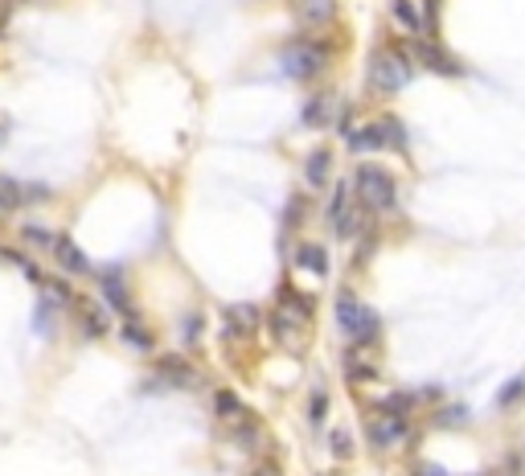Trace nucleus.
I'll return each instance as SVG.
<instances>
[{
    "label": "nucleus",
    "mask_w": 525,
    "mask_h": 476,
    "mask_svg": "<svg viewBox=\"0 0 525 476\" xmlns=\"http://www.w3.org/2000/svg\"><path fill=\"white\" fill-rule=\"evenodd\" d=\"M25 201H29V190H25L21 181H12V177H0V214H12V210H21Z\"/></svg>",
    "instance_id": "ddd939ff"
},
{
    "label": "nucleus",
    "mask_w": 525,
    "mask_h": 476,
    "mask_svg": "<svg viewBox=\"0 0 525 476\" xmlns=\"http://www.w3.org/2000/svg\"><path fill=\"white\" fill-rule=\"evenodd\" d=\"M418 476H448V472H443V468H435V464H423V468H418Z\"/></svg>",
    "instance_id": "a878e982"
},
{
    "label": "nucleus",
    "mask_w": 525,
    "mask_h": 476,
    "mask_svg": "<svg viewBox=\"0 0 525 476\" xmlns=\"http://www.w3.org/2000/svg\"><path fill=\"white\" fill-rule=\"evenodd\" d=\"M329 165H332L329 149H316V152H312L308 165H304V177H308V185H324V177H329Z\"/></svg>",
    "instance_id": "dca6fc26"
},
{
    "label": "nucleus",
    "mask_w": 525,
    "mask_h": 476,
    "mask_svg": "<svg viewBox=\"0 0 525 476\" xmlns=\"http://www.w3.org/2000/svg\"><path fill=\"white\" fill-rule=\"evenodd\" d=\"M255 476H279V468L275 464H263V468H255Z\"/></svg>",
    "instance_id": "cd10ccee"
},
{
    "label": "nucleus",
    "mask_w": 525,
    "mask_h": 476,
    "mask_svg": "<svg viewBox=\"0 0 525 476\" xmlns=\"http://www.w3.org/2000/svg\"><path fill=\"white\" fill-rule=\"evenodd\" d=\"M279 66H283L291 78H316V75H324V66H329V50H324L321 42H291L279 53Z\"/></svg>",
    "instance_id": "7ed1b4c3"
},
{
    "label": "nucleus",
    "mask_w": 525,
    "mask_h": 476,
    "mask_svg": "<svg viewBox=\"0 0 525 476\" xmlns=\"http://www.w3.org/2000/svg\"><path fill=\"white\" fill-rule=\"evenodd\" d=\"M332 456H354V440H349V432H332Z\"/></svg>",
    "instance_id": "4be33fe9"
},
{
    "label": "nucleus",
    "mask_w": 525,
    "mask_h": 476,
    "mask_svg": "<svg viewBox=\"0 0 525 476\" xmlns=\"http://www.w3.org/2000/svg\"><path fill=\"white\" fill-rule=\"evenodd\" d=\"M9 9H12V0H0V29H4V21H9Z\"/></svg>",
    "instance_id": "bb28decb"
},
{
    "label": "nucleus",
    "mask_w": 525,
    "mask_h": 476,
    "mask_svg": "<svg viewBox=\"0 0 525 476\" xmlns=\"http://www.w3.org/2000/svg\"><path fill=\"white\" fill-rule=\"evenodd\" d=\"M45 296H50V300H62V304H70V292H66L62 284H45Z\"/></svg>",
    "instance_id": "b1692460"
},
{
    "label": "nucleus",
    "mask_w": 525,
    "mask_h": 476,
    "mask_svg": "<svg viewBox=\"0 0 525 476\" xmlns=\"http://www.w3.org/2000/svg\"><path fill=\"white\" fill-rule=\"evenodd\" d=\"M329 116H332V95H316L308 107H304V124H316V127H321Z\"/></svg>",
    "instance_id": "aec40b11"
},
{
    "label": "nucleus",
    "mask_w": 525,
    "mask_h": 476,
    "mask_svg": "<svg viewBox=\"0 0 525 476\" xmlns=\"http://www.w3.org/2000/svg\"><path fill=\"white\" fill-rule=\"evenodd\" d=\"M54 259L66 276H86V271H91V259L83 254V246H78L75 238H54Z\"/></svg>",
    "instance_id": "6e6552de"
},
{
    "label": "nucleus",
    "mask_w": 525,
    "mask_h": 476,
    "mask_svg": "<svg viewBox=\"0 0 525 476\" xmlns=\"http://www.w3.org/2000/svg\"><path fill=\"white\" fill-rule=\"evenodd\" d=\"M103 292H107V296H111V304H115V308H119V312H128V317H131L128 292H123V279H119V271H115V267H111L107 276H103Z\"/></svg>",
    "instance_id": "a211bd4d"
},
{
    "label": "nucleus",
    "mask_w": 525,
    "mask_h": 476,
    "mask_svg": "<svg viewBox=\"0 0 525 476\" xmlns=\"http://www.w3.org/2000/svg\"><path fill=\"white\" fill-rule=\"evenodd\" d=\"M415 53H418V62L431 66V70H440V75H460V66L451 62V58L435 42H415Z\"/></svg>",
    "instance_id": "9d476101"
},
{
    "label": "nucleus",
    "mask_w": 525,
    "mask_h": 476,
    "mask_svg": "<svg viewBox=\"0 0 525 476\" xmlns=\"http://www.w3.org/2000/svg\"><path fill=\"white\" fill-rule=\"evenodd\" d=\"M25 238H29L33 246H50V238H54V234L42 230V226H25Z\"/></svg>",
    "instance_id": "5701e85b"
},
{
    "label": "nucleus",
    "mask_w": 525,
    "mask_h": 476,
    "mask_svg": "<svg viewBox=\"0 0 525 476\" xmlns=\"http://www.w3.org/2000/svg\"><path fill=\"white\" fill-rule=\"evenodd\" d=\"M308 415H312V424H321V419H324V394H316V399H312Z\"/></svg>",
    "instance_id": "393cba45"
},
{
    "label": "nucleus",
    "mask_w": 525,
    "mask_h": 476,
    "mask_svg": "<svg viewBox=\"0 0 525 476\" xmlns=\"http://www.w3.org/2000/svg\"><path fill=\"white\" fill-rule=\"evenodd\" d=\"M407 440V419L402 415H390V411H378L370 419V444L374 448H394Z\"/></svg>",
    "instance_id": "39448f33"
},
{
    "label": "nucleus",
    "mask_w": 525,
    "mask_h": 476,
    "mask_svg": "<svg viewBox=\"0 0 525 476\" xmlns=\"http://www.w3.org/2000/svg\"><path fill=\"white\" fill-rule=\"evenodd\" d=\"M291 9L304 25H324L337 17V0H291Z\"/></svg>",
    "instance_id": "1a4fd4ad"
},
{
    "label": "nucleus",
    "mask_w": 525,
    "mask_h": 476,
    "mask_svg": "<svg viewBox=\"0 0 525 476\" xmlns=\"http://www.w3.org/2000/svg\"><path fill=\"white\" fill-rule=\"evenodd\" d=\"M161 374L169 382H185V386L194 382V366H189V361H181V358H164L161 361Z\"/></svg>",
    "instance_id": "6ab92c4d"
},
{
    "label": "nucleus",
    "mask_w": 525,
    "mask_h": 476,
    "mask_svg": "<svg viewBox=\"0 0 525 476\" xmlns=\"http://www.w3.org/2000/svg\"><path fill=\"white\" fill-rule=\"evenodd\" d=\"M410 75H415V66H410V58L402 50H378L374 58H370V86L374 91H382V95H394V91H402V86L410 83Z\"/></svg>",
    "instance_id": "f03ea898"
},
{
    "label": "nucleus",
    "mask_w": 525,
    "mask_h": 476,
    "mask_svg": "<svg viewBox=\"0 0 525 476\" xmlns=\"http://www.w3.org/2000/svg\"><path fill=\"white\" fill-rule=\"evenodd\" d=\"M123 341H128L131 350H152V328H144L136 320V312H131V317L123 320Z\"/></svg>",
    "instance_id": "f3484780"
},
{
    "label": "nucleus",
    "mask_w": 525,
    "mask_h": 476,
    "mask_svg": "<svg viewBox=\"0 0 525 476\" xmlns=\"http://www.w3.org/2000/svg\"><path fill=\"white\" fill-rule=\"evenodd\" d=\"M332 230L341 234V238H354L357 230H362V214H357V206H354V198H349V190H337V198H332Z\"/></svg>",
    "instance_id": "423d86ee"
},
{
    "label": "nucleus",
    "mask_w": 525,
    "mask_h": 476,
    "mask_svg": "<svg viewBox=\"0 0 525 476\" xmlns=\"http://www.w3.org/2000/svg\"><path fill=\"white\" fill-rule=\"evenodd\" d=\"M337 325L345 328V337L354 341V345H374L378 333H382V320L370 304H362L357 296H345L337 300Z\"/></svg>",
    "instance_id": "f257e3e1"
},
{
    "label": "nucleus",
    "mask_w": 525,
    "mask_h": 476,
    "mask_svg": "<svg viewBox=\"0 0 525 476\" xmlns=\"http://www.w3.org/2000/svg\"><path fill=\"white\" fill-rule=\"evenodd\" d=\"M226 320H230V333L235 337H243V333H255V325H259V308L255 304H230L226 308Z\"/></svg>",
    "instance_id": "9b49d317"
},
{
    "label": "nucleus",
    "mask_w": 525,
    "mask_h": 476,
    "mask_svg": "<svg viewBox=\"0 0 525 476\" xmlns=\"http://www.w3.org/2000/svg\"><path fill=\"white\" fill-rule=\"evenodd\" d=\"M357 201L365 210H390L394 206V181H390L386 169L378 165H362L357 169Z\"/></svg>",
    "instance_id": "20e7f679"
},
{
    "label": "nucleus",
    "mask_w": 525,
    "mask_h": 476,
    "mask_svg": "<svg viewBox=\"0 0 525 476\" xmlns=\"http://www.w3.org/2000/svg\"><path fill=\"white\" fill-rule=\"evenodd\" d=\"M394 17L407 25L410 33H423L435 21V0H394Z\"/></svg>",
    "instance_id": "0eeeda50"
},
{
    "label": "nucleus",
    "mask_w": 525,
    "mask_h": 476,
    "mask_svg": "<svg viewBox=\"0 0 525 476\" xmlns=\"http://www.w3.org/2000/svg\"><path fill=\"white\" fill-rule=\"evenodd\" d=\"M296 267H300V271H312V276H329V254H324V246L304 243L300 251H296Z\"/></svg>",
    "instance_id": "f8f14e48"
},
{
    "label": "nucleus",
    "mask_w": 525,
    "mask_h": 476,
    "mask_svg": "<svg viewBox=\"0 0 525 476\" xmlns=\"http://www.w3.org/2000/svg\"><path fill=\"white\" fill-rule=\"evenodd\" d=\"M78 325L86 328V337H103V333H107V317L99 312L95 300H83V304H78Z\"/></svg>",
    "instance_id": "4468645a"
},
{
    "label": "nucleus",
    "mask_w": 525,
    "mask_h": 476,
    "mask_svg": "<svg viewBox=\"0 0 525 476\" xmlns=\"http://www.w3.org/2000/svg\"><path fill=\"white\" fill-rule=\"evenodd\" d=\"M345 361H349V374H354V378H374L378 374V361L365 353V345H354V350L345 353Z\"/></svg>",
    "instance_id": "2eb2a0df"
},
{
    "label": "nucleus",
    "mask_w": 525,
    "mask_h": 476,
    "mask_svg": "<svg viewBox=\"0 0 525 476\" xmlns=\"http://www.w3.org/2000/svg\"><path fill=\"white\" fill-rule=\"evenodd\" d=\"M214 411L222 419H243V407H238V394L235 391H218L214 394Z\"/></svg>",
    "instance_id": "412c9836"
}]
</instances>
